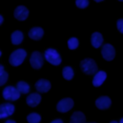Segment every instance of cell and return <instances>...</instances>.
<instances>
[{
  "label": "cell",
  "instance_id": "1",
  "mask_svg": "<svg viewBox=\"0 0 123 123\" xmlns=\"http://www.w3.org/2000/svg\"><path fill=\"white\" fill-rule=\"evenodd\" d=\"M80 67H81L82 71L86 75L95 74L97 72V70H98L97 64L92 59H85V60H83L81 62V63H80Z\"/></svg>",
  "mask_w": 123,
  "mask_h": 123
},
{
  "label": "cell",
  "instance_id": "2",
  "mask_svg": "<svg viewBox=\"0 0 123 123\" xmlns=\"http://www.w3.org/2000/svg\"><path fill=\"white\" fill-rule=\"evenodd\" d=\"M26 56H27V53L24 49H16L11 54L9 62L12 66H18L23 62Z\"/></svg>",
  "mask_w": 123,
  "mask_h": 123
},
{
  "label": "cell",
  "instance_id": "3",
  "mask_svg": "<svg viewBox=\"0 0 123 123\" xmlns=\"http://www.w3.org/2000/svg\"><path fill=\"white\" fill-rule=\"evenodd\" d=\"M44 58L46 59V61L49 63H51L53 65H59L62 62V58H61L60 54L58 53L57 50H55L53 48H48L47 50H45Z\"/></svg>",
  "mask_w": 123,
  "mask_h": 123
},
{
  "label": "cell",
  "instance_id": "4",
  "mask_svg": "<svg viewBox=\"0 0 123 123\" xmlns=\"http://www.w3.org/2000/svg\"><path fill=\"white\" fill-rule=\"evenodd\" d=\"M20 92L18 91V89L16 88V86H6L3 91H2V95H3V98L5 100H8V101H15L17 99H19L20 97Z\"/></svg>",
  "mask_w": 123,
  "mask_h": 123
},
{
  "label": "cell",
  "instance_id": "5",
  "mask_svg": "<svg viewBox=\"0 0 123 123\" xmlns=\"http://www.w3.org/2000/svg\"><path fill=\"white\" fill-rule=\"evenodd\" d=\"M74 106V101L71 98H63L57 104V111L60 112H67Z\"/></svg>",
  "mask_w": 123,
  "mask_h": 123
},
{
  "label": "cell",
  "instance_id": "6",
  "mask_svg": "<svg viewBox=\"0 0 123 123\" xmlns=\"http://www.w3.org/2000/svg\"><path fill=\"white\" fill-rule=\"evenodd\" d=\"M30 63L31 66L34 69H39L43 65V57L40 52L35 51L32 53L31 58H30Z\"/></svg>",
  "mask_w": 123,
  "mask_h": 123
},
{
  "label": "cell",
  "instance_id": "7",
  "mask_svg": "<svg viewBox=\"0 0 123 123\" xmlns=\"http://www.w3.org/2000/svg\"><path fill=\"white\" fill-rule=\"evenodd\" d=\"M101 54H102V57L106 61H111L115 57V50L111 44L107 43V44H104L102 46Z\"/></svg>",
  "mask_w": 123,
  "mask_h": 123
},
{
  "label": "cell",
  "instance_id": "8",
  "mask_svg": "<svg viewBox=\"0 0 123 123\" xmlns=\"http://www.w3.org/2000/svg\"><path fill=\"white\" fill-rule=\"evenodd\" d=\"M14 106L11 103H3L0 105V119L7 118L14 112Z\"/></svg>",
  "mask_w": 123,
  "mask_h": 123
},
{
  "label": "cell",
  "instance_id": "9",
  "mask_svg": "<svg viewBox=\"0 0 123 123\" xmlns=\"http://www.w3.org/2000/svg\"><path fill=\"white\" fill-rule=\"evenodd\" d=\"M35 87L38 92L41 93H46L49 91V89L51 88V83L48 80L45 79H40L38 81L36 82L35 84Z\"/></svg>",
  "mask_w": 123,
  "mask_h": 123
},
{
  "label": "cell",
  "instance_id": "10",
  "mask_svg": "<svg viewBox=\"0 0 123 123\" xmlns=\"http://www.w3.org/2000/svg\"><path fill=\"white\" fill-rule=\"evenodd\" d=\"M95 105L99 110H107L111 105V100L108 96H100L96 99Z\"/></svg>",
  "mask_w": 123,
  "mask_h": 123
},
{
  "label": "cell",
  "instance_id": "11",
  "mask_svg": "<svg viewBox=\"0 0 123 123\" xmlns=\"http://www.w3.org/2000/svg\"><path fill=\"white\" fill-rule=\"evenodd\" d=\"M13 15H14V17H15L17 20L22 21V20H25V19L28 17V15H29V11H28V9H27L26 7H24V6H18L17 8H15L14 12H13Z\"/></svg>",
  "mask_w": 123,
  "mask_h": 123
},
{
  "label": "cell",
  "instance_id": "12",
  "mask_svg": "<svg viewBox=\"0 0 123 123\" xmlns=\"http://www.w3.org/2000/svg\"><path fill=\"white\" fill-rule=\"evenodd\" d=\"M41 101V96L39 93L37 92H34V93H31L27 96L26 98V103L28 106L34 108V107H37Z\"/></svg>",
  "mask_w": 123,
  "mask_h": 123
},
{
  "label": "cell",
  "instance_id": "13",
  "mask_svg": "<svg viewBox=\"0 0 123 123\" xmlns=\"http://www.w3.org/2000/svg\"><path fill=\"white\" fill-rule=\"evenodd\" d=\"M106 78H107V73H106L105 71H102V70L97 71V72L95 73L94 77H93L92 85H93L94 86H100L104 83V81L106 80Z\"/></svg>",
  "mask_w": 123,
  "mask_h": 123
},
{
  "label": "cell",
  "instance_id": "14",
  "mask_svg": "<svg viewBox=\"0 0 123 123\" xmlns=\"http://www.w3.org/2000/svg\"><path fill=\"white\" fill-rule=\"evenodd\" d=\"M43 34H44V32L40 27H34L29 31L28 36L30 37V38H32L34 40H39L43 37Z\"/></svg>",
  "mask_w": 123,
  "mask_h": 123
},
{
  "label": "cell",
  "instance_id": "15",
  "mask_svg": "<svg viewBox=\"0 0 123 123\" xmlns=\"http://www.w3.org/2000/svg\"><path fill=\"white\" fill-rule=\"evenodd\" d=\"M90 41H91V45L94 48H99L103 43V37H102V35L100 33L95 32V33H93L91 35Z\"/></svg>",
  "mask_w": 123,
  "mask_h": 123
},
{
  "label": "cell",
  "instance_id": "16",
  "mask_svg": "<svg viewBox=\"0 0 123 123\" xmlns=\"http://www.w3.org/2000/svg\"><path fill=\"white\" fill-rule=\"evenodd\" d=\"M69 123H86V116L82 111H75L72 113Z\"/></svg>",
  "mask_w": 123,
  "mask_h": 123
},
{
  "label": "cell",
  "instance_id": "17",
  "mask_svg": "<svg viewBox=\"0 0 123 123\" xmlns=\"http://www.w3.org/2000/svg\"><path fill=\"white\" fill-rule=\"evenodd\" d=\"M23 38H24L23 33L20 32V31H14V32L12 34V36H11L12 43L14 44V45L20 44V43L23 41Z\"/></svg>",
  "mask_w": 123,
  "mask_h": 123
},
{
  "label": "cell",
  "instance_id": "18",
  "mask_svg": "<svg viewBox=\"0 0 123 123\" xmlns=\"http://www.w3.org/2000/svg\"><path fill=\"white\" fill-rule=\"evenodd\" d=\"M16 88L20 93H23V94H26L30 91V86L24 81H19L16 84Z\"/></svg>",
  "mask_w": 123,
  "mask_h": 123
},
{
  "label": "cell",
  "instance_id": "19",
  "mask_svg": "<svg viewBox=\"0 0 123 123\" xmlns=\"http://www.w3.org/2000/svg\"><path fill=\"white\" fill-rule=\"evenodd\" d=\"M62 76L65 80H72L74 77V71L70 66H64L62 68Z\"/></svg>",
  "mask_w": 123,
  "mask_h": 123
},
{
  "label": "cell",
  "instance_id": "20",
  "mask_svg": "<svg viewBox=\"0 0 123 123\" xmlns=\"http://www.w3.org/2000/svg\"><path fill=\"white\" fill-rule=\"evenodd\" d=\"M41 120V116L37 112H31L27 115L28 123H39Z\"/></svg>",
  "mask_w": 123,
  "mask_h": 123
},
{
  "label": "cell",
  "instance_id": "21",
  "mask_svg": "<svg viewBox=\"0 0 123 123\" xmlns=\"http://www.w3.org/2000/svg\"><path fill=\"white\" fill-rule=\"evenodd\" d=\"M67 45H68V48H69L70 50L76 49V48L79 46V40H78V38H76V37H71V38H69L68 41H67Z\"/></svg>",
  "mask_w": 123,
  "mask_h": 123
},
{
  "label": "cell",
  "instance_id": "22",
  "mask_svg": "<svg viewBox=\"0 0 123 123\" xmlns=\"http://www.w3.org/2000/svg\"><path fill=\"white\" fill-rule=\"evenodd\" d=\"M76 6L80 9H85L88 6V0H76Z\"/></svg>",
  "mask_w": 123,
  "mask_h": 123
},
{
  "label": "cell",
  "instance_id": "23",
  "mask_svg": "<svg viewBox=\"0 0 123 123\" xmlns=\"http://www.w3.org/2000/svg\"><path fill=\"white\" fill-rule=\"evenodd\" d=\"M8 78H9V74L6 71L2 75H0V86L6 84V82L8 81Z\"/></svg>",
  "mask_w": 123,
  "mask_h": 123
},
{
  "label": "cell",
  "instance_id": "24",
  "mask_svg": "<svg viewBox=\"0 0 123 123\" xmlns=\"http://www.w3.org/2000/svg\"><path fill=\"white\" fill-rule=\"evenodd\" d=\"M116 27L118 29V31L123 34V19H118L116 22Z\"/></svg>",
  "mask_w": 123,
  "mask_h": 123
},
{
  "label": "cell",
  "instance_id": "25",
  "mask_svg": "<svg viewBox=\"0 0 123 123\" xmlns=\"http://www.w3.org/2000/svg\"><path fill=\"white\" fill-rule=\"evenodd\" d=\"M51 123H63V121H62V119H55V120H53Z\"/></svg>",
  "mask_w": 123,
  "mask_h": 123
},
{
  "label": "cell",
  "instance_id": "26",
  "mask_svg": "<svg viewBox=\"0 0 123 123\" xmlns=\"http://www.w3.org/2000/svg\"><path fill=\"white\" fill-rule=\"evenodd\" d=\"M5 72V69H4V66L2 64H0V75H2L3 73Z\"/></svg>",
  "mask_w": 123,
  "mask_h": 123
},
{
  "label": "cell",
  "instance_id": "27",
  "mask_svg": "<svg viewBox=\"0 0 123 123\" xmlns=\"http://www.w3.org/2000/svg\"><path fill=\"white\" fill-rule=\"evenodd\" d=\"M4 123H16L14 120H12V119H8L7 121H5Z\"/></svg>",
  "mask_w": 123,
  "mask_h": 123
},
{
  "label": "cell",
  "instance_id": "28",
  "mask_svg": "<svg viewBox=\"0 0 123 123\" xmlns=\"http://www.w3.org/2000/svg\"><path fill=\"white\" fill-rule=\"evenodd\" d=\"M3 21H4V18H3V16H2V15H0V25L3 23Z\"/></svg>",
  "mask_w": 123,
  "mask_h": 123
},
{
  "label": "cell",
  "instance_id": "29",
  "mask_svg": "<svg viewBox=\"0 0 123 123\" xmlns=\"http://www.w3.org/2000/svg\"><path fill=\"white\" fill-rule=\"evenodd\" d=\"M110 123H119V122H117V121H114V120H113V121H111Z\"/></svg>",
  "mask_w": 123,
  "mask_h": 123
},
{
  "label": "cell",
  "instance_id": "30",
  "mask_svg": "<svg viewBox=\"0 0 123 123\" xmlns=\"http://www.w3.org/2000/svg\"><path fill=\"white\" fill-rule=\"evenodd\" d=\"M119 123H123V117L120 119V121H119Z\"/></svg>",
  "mask_w": 123,
  "mask_h": 123
},
{
  "label": "cell",
  "instance_id": "31",
  "mask_svg": "<svg viewBox=\"0 0 123 123\" xmlns=\"http://www.w3.org/2000/svg\"><path fill=\"white\" fill-rule=\"evenodd\" d=\"M95 2H101V1H103V0H94Z\"/></svg>",
  "mask_w": 123,
  "mask_h": 123
},
{
  "label": "cell",
  "instance_id": "32",
  "mask_svg": "<svg viewBox=\"0 0 123 123\" xmlns=\"http://www.w3.org/2000/svg\"><path fill=\"white\" fill-rule=\"evenodd\" d=\"M1 55H2V53H1V51H0V57H1Z\"/></svg>",
  "mask_w": 123,
  "mask_h": 123
},
{
  "label": "cell",
  "instance_id": "33",
  "mask_svg": "<svg viewBox=\"0 0 123 123\" xmlns=\"http://www.w3.org/2000/svg\"><path fill=\"white\" fill-rule=\"evenodd\" d=\"M88 123H95V122H88Z\"/></svg>",
  "mask_w": 123,
  "mask_h": 123
},
{
  "label": "cell",
  "instance_id": "34",
  "mask_svg": "<svg viewBox=\"0 0 123 123\" xmlns=\"http://www.w3.org/2000/svg\"><path fill=\"white\" fill-rule=\"evenodd\" d=\"M119 1H121V2H123V0H119Z\"/></svg>",
  "mask_w": 123,
  "mask_h": 123
}]
</instances>
